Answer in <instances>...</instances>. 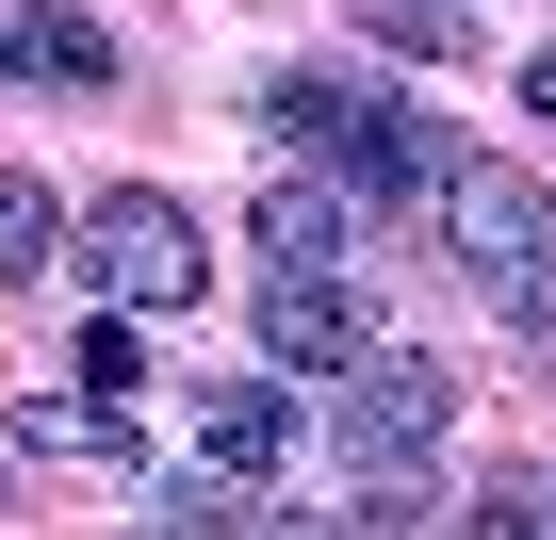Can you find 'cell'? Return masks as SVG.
I'll return each instance as SVG.
<instances>
[{
  "label": "cell",
  "instance_id": "1",
  "mask_svg": "<svg viewBox=\"0 0 556 540\" xmlns=\"http://www.w3.org/2000/svg\"><path fill=\"white\" fill-rule=\"evenodd\" d=\"M262 115H278V148H295L312 180H344L361 213H377V197H442V180H458V148H442L393 83H344V66H295Z\"/></svg>",
  "mask_w": 556,
  "mask_h": 540
},
{
  "label": "cell",
  "instance_id": "2",
  "mask_svg": "<svg viewBox=\"0 0 556 540\" xmlns=\"http://www.w3.org/2000/svg\"><path fill=\"white\" fill-rule=\"evenodd\" d=\"M426 213H442V246H458V279H475L523 344H556V197H540L523 164H458Z\"/></svg>",
  "mask_w": 556,
  "mask_h": 540
},
{
  "label": "cell",
  "instance_id": "3",
  "mask_svg": "<svg viewBox=\"0 0 556 540\" xmlns=\"http://www.w3.org/2000/svg\"><path fill=\"white\" fill-rule=\"evenodd\" d=\"M83 279H99V312H180V296H213V246L164 180H99L83 197Z\"/></svg>",
  "mask_w": 556,
  "mask_h": 540
},
{
  "label": "cell",
  "instance_id": "4",
  "mask_svg": "<svg viewBox=\"0 0 556 540\" xmlns=\"http://www.w3.org/2000/svg\"><path fill=\"white\" fill-rule=\"evenodd\" d=\"M442 426H458V377L426 361V344H361L344 361V393H328V442H344V475L377 491V475H426L442 459Z\"/></svg>",
  "mask_w": 556,
  "mask_h": 540
},
{
  "label": "cell",
  "instance_id": "5",
  "mask_svg": "<svg viewBox=\"0 0 556 540\" xmlns=\"http://www.w3.org/2000/svg\"><path fill=\"white\" fill-rule=\"evenodd\" d=\"M245 246H262V279H328V262H361V197L344 180H262V213H245Z\"/></svg>",
  "mask_w": 556,
  "mask_h": 540
},
{
  "label": "cell",
  "instance_id": "6",
  "mask_svg": "<svg viewBox=\"0 0 556 540\" xmlns=\"http://www.w3.org/2000/svg\"><path fill=\"white\" fill-rule=\"evenodd\" d=\"M377 328H361V279H262V361L278 377H344Z\"/></svg>",
  "mask_w": 556,
  "mask_h": 540
},
{
  "label": "cell",
  "instance_id": "7",
  "mask_svg": "<svg viewBox=\"0 0 556 540\" xmlns=\"http://www.w3.org/2000/svg\"><path fill=\"white\" fill-rule=\"evenodd\" d=\"M164 540H328V524H295V507H278L262 475H164Z\"/></svg>",
  "mask_w": 556,
  "mask_h": 540
},
{
  "label": "cell",
  "instance_id": "8",
  "mask_svg": "<svg viewBox=\"0 0 556 540\" xmlns=\"http://www.w3.org/2000/svg\"><path fill=\"white\" fill-rule=\"evenodd\" d=\"M278 442H295V393H278V377L197 393V459H213V475H278Z\"/></svg>",
  "mask_w": 556,
  "mask_h": 540
},
{
  "label": "cell",
  "instance_id": "9",
  "mask_svg": "<svg viewBox=\"0 0 556 540\" xmlns=\"http://www.w3.org/2000/svg\"><path fill=\"white\" fill-rule=\"evenodd\" d=\"M17 459H50V475H131V426H115V393H34V410H17Z\"/></svg>",
  "mask_w": 556,
  "mask_h": 540
},
{
  "label": "cell",
  "instance_id": "10",
  "mask_svg": "<svg viewBox=\"0 0 556 540\" xmlns=\"http://www.w3.org/2000/svg\"><path fill=\"white\" fill-rule=\"evenodd\" d=\"M0 83H115V34L66 17V0L50 17H0Z\"/></svg>",
  "mask_w": 556,
  "mask_h": 540
},
{
  "label": "cell",
  "instance_id": "11",
  "mask_svg": "<svg viewBox=\"0 0 556 540\" xmlns=\"http://www.w3.org/2000/svg\"><path fill=\"white\" fill-rule=\"evenodd\" d=\"M66 246H83V229H66V197H50V180H0V296H17V279H50Z\"/></svg>",
  "mask_w": 556,
  "mask_h": 540
},
{
  "label": "cell",
  "instance_id": "12",
  "mask_svg": "<svg viewBox=\"0 0 556 540\" xmlns=\"http://www.w3.org/2000/svg\"><path fill=\"white\" fill-rule=\"evenodd\" d=\"M344 17H361L377 50H409V66H458V50H475V17H458V0H344Z\"/></svg>",
  "mask_w": 556,
  "mask_h": 540
},
{
  "label": "cell",
  "instance_id": "13",
  "mask_svg": "<svg viewBox=\"0 0 556 540\" xmlns=\"http://www.w3.org/2000/svg\"><path fill=\"white\" fill-rule=\"evenodd\" d=\"M66 393H131V312H99V328H83V361H66Z\"/></svg>",
  "mask_w": 556,
  "mask_h": 540
},
{
  "label": "cell",
  "instance_id": "14",
  "mask_svg": "<svg viewBox=\"0 0 556 540\" xmlns=\"http://www.w3.org/2000/svg\"><path fill=\"white\" fill-rule=\"evenodd\" d=\"M523 99H540V115H556V50H540V66H523Z\"/></svg>",
  "mask_w": 556,
  "mask_h": 540
}]
</instances>
